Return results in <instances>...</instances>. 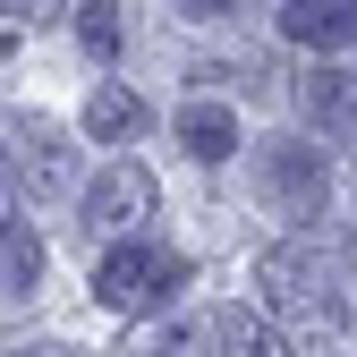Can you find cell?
<instances>
[{
  "instance_id": "1",
  "label": "cell",
  "mask_w": 357,
  "mask_h": 357,
  "mask_svg": "<svg viewBox=\"0 0 357 357\" xmlns=\"http://www.w3.org/2000/svg\"><path fill=\"white\" fill-rule=\"evenodd\" d=\"M340 281H349V238L298 230V238H281V247L255 255V289H264V306H273V315H289L306 340H315V332H340V315H349Z\"/></svg>"
},
{
  "instance_id": "2",
  "label": "cell",
  "mask_w": 357,
  "mask_h": 357,
  "mask_svg": "<svg viewBox=\"0 0 357 357\" xmlns=\"http://www.w3.org/2000/svg\"><path fill=\"white\" fill-rule=\"evenodd\" d=\"M178 289H188V255H170L153 238H111L102 264H94V298L111 306V315H153V306H170Z\"/></svg>"
},
{
  "instance_id": "3",
  "label": "cell",
  "mask_w": 357,
  "mask_h": 357,
  "mask_svg": "<svg viewBox=\"0 0 357 357\" xmlns=\"http://www.w3.org/2000/svg\"><path fill=\"white\" fill-rule=\"evenodd\" d=\"M255 188L273 196V213H289V221L315 230L324 204H332V162L306 137H273V145H255Z\"/></svg>"
},
{
  "instance_id": "4",
  "label": "cell",
  "mask_w": 357,
  "mask_h": 357,
  "mask_svg": "<svg viewBox=\"0 0 357 357\" xmlns=\"http://www.w3.org/2000/svg\"><path fill=\"white\" fill-rule=\"evenodd\" d=\"M145 221H153V170L145 162H111L85 188V230L94 238H145Z\"/></svg>"
},
{
  "instance_id": "5",
  "label": "cell",
  "mask_w": 357,
  "mask_h": 357,
  "mask_svg": "<svg viewBox=\"0 0 357 357\" xmlns=\"http://www.w3.org/2000/svg\"><path fill=\"white\" fill-rule=\"evenodd\" d=\"M0 178L26 188V196H60V188H68V145H60V128L9 119V128H0Z\"/></svg>"
},
{
  "instance_id": "6",
  "label": "cell",
  "mask_w": 357,
  "mask_h": 357,
  "mask_svg": "<svg viewBox=\"0 0 357 357\" xmlns=\"http://www.w3.org/2000/svg\"><path fill=\"white\" fill-rule=\"evenodd\" d=\"M298 111H306L315 137H357V77L332 68V60H315V68L298 77Z\"/></svg>"
},
{
  "instance_id": "7",
  "label": "cell",
  "mask_w": 357,
  "mask_h": 357,
  "mask_svg": "<svg viewBox=\"0 0 357 357\" xmlns=\"http://www.w3.org/2000/svg\"><path fill=\"white\" fill-rule=\"evenodd\" d=\"M281 43H298V52H349L357 43V0H289L281 9Z\"/></svg>"
},
{
  "instance_id": "8",
  "label": "cell",
  "mask_w": 357,
  "mask_h": 357,
  "mask_svg": "<svg viewBox=\"0 0 357 357\" xmlns=\"http://www.w3.org/2000/svg\"><path fill=\"white\" fill-rule=\"evenodd\" d=\"M178 153L204 162V170H221V162L238 153V119L221 111V102H188V111H178Z\"/></svg>"
},
{
  "instance_id": "9",
  "label": "cell",
  "mask_w": 357,
  "mask_h": 357,
  "mask_svg": "<svg viewBox=\"0 0 357 357\" xmlns=\"http://www.w3.org/2000/svg\"><path fill=\"white\" fill-rule=\"evenodd\" d=\"M145 119L153 111L128 94V85H94V94H85V137H94V145H137Z\"/></svg>"
},
{
  "instance_id": "10",
  "label": "cell",
  "mask_w": 357,
  "mask_h": 357,
  "mask_svg": "<svg viewBox=\"0 0 357 357\" xmlns=\"http://www.w3.org/2000/svg\"><path fill=\"white\" fill-rule=\"evenodd\" d=\"M43 289V230L34 221H9L0 230V306H17Z\"/></svg>"
},
{
  "instance_id": "11",
  "label": "cell",
  "mask_w": 357,
  "mask_h": 357,
  "mask_svg": "<svg viewBox=\"0 0 357 357\" xmlns=\"http://www.w3.org/2000/svg\"><path fill=\"white\" fill-rule=\"evenodd\" d=\"M213 340H221V357H289V340L255 315V306H221L213 315Z\"/></svg>"
},
{
  "instance_id": "12",
  "label": "cell",
  "mask_w": 357,
  "mask_h": 357,
  "mask_svg": "<svg viewBox=\"0 0 357 357\" xmlns=\"http://www.w3.org/2000/svg\"><path fill=\"white\" fill-rule=\"evenodd\" d=\"M77 43L94 60H119V43H128V26H119V0H85L77 9Z\"/></svg>"
},
{
  "instance_id": "13",
  "label": "cell",
  "mask_w": 357,
  "mask_h": 357,
  "mask_svg": "<svg viewBox=\"0 0 357 357\" xmlns=\"http://www.w3.org/2000/svg\"><path fill=\"white\" fill-rule=\"evenodd\" d=\"M153 357H221V340H213V315H204V324H170V332L153 340Z\"/></svg>"
},
{
  "instance_id": "14",
  "label": "cell",
  "mask_w": 357,
  "mask_h": 357,
  "mask_svg": "<svg viewBox=\"0 0 357 357\" xmlns=\"http://www.w3.org/2000/svg\"><path fill=\"white\" fill-rule=\"evenodd\" d=\"M60 9H68V0H0V17H26V26L34 17H60Z\"/></svg>"
},
{
  "instance_id": "15",
  "label": "cell",
  "mask_w": 357,
  "mask_h": 357,
  "mask_svg": "<svg viewBox=\"0 0 357 357\" xmlns=\"http://www.w3.org/2000/svg\"><path fill=\"white\" fill-rule=\"evenodd\" d=\"M188 9H196V17H230L238 0H188Z\"/></svg>"
},
{
  "instance_id": "16",
  "label": "cell",
  "mask_w": 357,
  "mask_h": 357,
  "mask_svg": "<svg viewBox=\"0 0 357 357\" xmlns=\"http://www.w3.org/2000/svg\"><path fill=\"white\" fill-rule=\"evenodd\" d=\"M9 357H77V349H9Z\"/></svg>"
},
{
  "instance_id": "17",
  "label": "cell",
  "mask_w": 357,
  "mask_h": 357,
  "mask_svg": "<svg viewBox=\"0 0 357 357\" xmlns=\"http://www.w3.org/2000/svg\"><path fill=\"white\" fill-rule=\"evenodd\" d=\"M0 230H9V178H0Z\"/></svg>"
}]
</instances>
